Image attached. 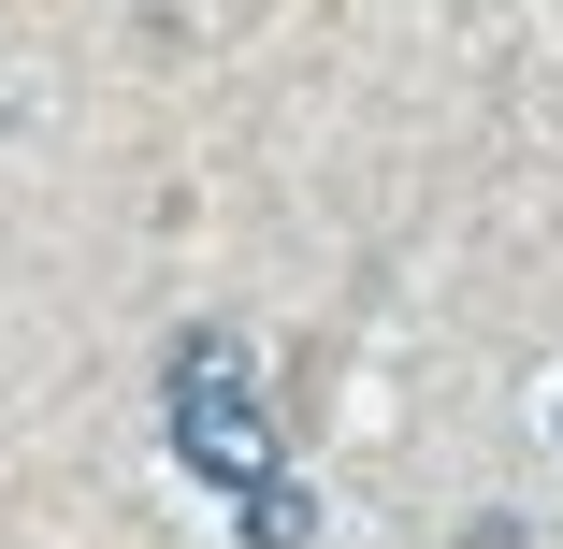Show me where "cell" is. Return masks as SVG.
<instances>
[{"label": "cell", "instance_id": "1", "mask_svg": "<svg viewBox=\"0 0 563 549\" xmlns=\"http://www.w3.org/2000/svg\"><path fill=\"white\" fill-rule=\"evenodd\" d=\"M174 463L217 477V492H261V477H275V405L246 391V348H232V333H202V348L174 362Z\"/></svg>", "mask_w": 563, "mask_h": 549}, {"label": "cell", "instance_id": "2", "mask_svg": "<svg viewBox=\"0 0 563 549\" xmlns=\"http://www.w3.org/2000/svg\"><path fill=\"white\" fill-rule=\"evenodd\" d=\"M246 506H261V520H246V535H261V549H303V535H318V520H303V492H289V477H261V492H246Z\"/></svg>", "mask_w": 563, "mask_h": 549}]
</instances>
